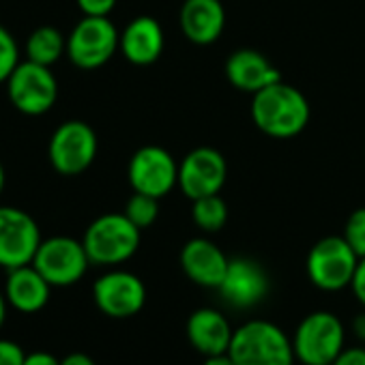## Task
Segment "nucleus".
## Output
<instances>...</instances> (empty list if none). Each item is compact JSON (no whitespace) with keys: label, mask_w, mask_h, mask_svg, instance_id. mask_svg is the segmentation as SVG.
Returning <instances> with one entry per match:
<instances>
[{"label":"nucleus","mask_w":365,"mask_h":365,"mask_svg":"<svg viewBox=\"0 0 365 365\" xmlns=\"http://www.w3.org/2000/svg\"><path fill=\"white\" fill-rule=\"evenodd\" d=\"M350 288H352V294L356 297V301H359V303L363 305V309H365V258L359 260V267H356V271H354V277H352Z\"/></svg>","instance_id":"nucleus-29"},{"label":"nucleus","mask_w":365,"mask_h":365,"mask_svg":"<svg viewBox=\"0 0 365 365\" xmlns=\"http://www.w3.org/2000/svg\"><path fill=\"white\" fill-rule=\"evenodd\" d=\"M5 180H7V176H5V165H3V161H0V194H3V190H5Z\"/></svg>","instance_id":"nucleus-35"},{"label":"nucleus","mask_w":365,"mask_h":365,"mask_svg":"<svg viewBox=\"0 0 365 365\" xmlns=\"http://www.w3.org/2000/svg\"><path fill=\"white\" fill-rule=\"evenodd\" d=\"M67 54V37L54 26H39L31 33L26 41V56L33 63L52 67L61 61V56Z\"/></svg>","instance_id":"nucleus-21"},{"label":"nucleus","mask_w":365,"mask_h":365,"mask_svg":"<svg viewBox=\"0 0 365 365\" xmlns=\"http://www.w3.org/2000/svg\"><path fill=\"white\" fill-rule=\"evenodd\" d=\"M331 365H365V346L344 348Z\"/></svg>","instance_id":"nucleus-28"},{"label":"nucleus","mask_w":365,"mask_h":365,"mask_svg":"<svg viewBox=\"0 0 365 365\" xmlns=\"http://www.w3.org/2000/svg\"><path fill=\"white\" fill-rule=\"evenodd\" d=\"M20 63V50L16 37L0 24V84H5Z\"/></svg>","instance_id":"nucleus-24"},{"label":"nucleus","mask_w":365,"mask_h":365,"mask_svg":"<svg viewBox=\"0 0 365 365\" xmlns=\"http://www.w3.org/2000/svg\"><path fill=\"white\" fill-rule=\"evenodd\" d=\"M24 359L26 352L18 341L0 337V365H24Z\"/></svg>","instance_id":"nucleus-26"},{"label":"nucleus","mask_w":365,"mask_h":365,"mask_svg":"<svg viewBox=\"0 0 365 365\" xmlns=\"http://www.w3.org/2000/svg\"><path fill=\"white\" fill-rule=\"evenodd\" d=\"M3 292L7 297L9 307H14L16 312L37 314L48 305L52 286L33 264H24L7 271Z\"/></svg>","instance_id":"nucleus-18"},{"label":"nucleus","mask_w":365,"mask_h":365,"mask_svg":"<svg viewBox=\"0 0 365 365\" xmlns=\"http://www.w3.org/2000/svg\"><path fill=\"white\" fill-rule=\"evenodd\" d=\"M142 230L129 222L125 213H106L91 222L82 243L91 264L118 267L133 258L140 247Z\"/></svg>","instance_id":"nucleus-3"},{"label":"nucleus","mask_w":365,"mask_h":365,"mask_svg":"<svg viewBox=\"0 0 365 365\" xmlns=\"http://www.w3.org/2000/svg\"><path fill=\"white\" fill-rule=\"evenodd\" d=\"M78 9L91 18H110L116 7V0H76Z\"/></svg>","instance_id":"nucleus-27"},{"label":"nucleus","mask_w":365,"mask_h":365,"mask_svg":"<svg viewBox=\"0 0 365 365\" xmlns=\"http://www.w3.org/2000/svg\"><path fill=\"white\" fill-rule=\"evenodd\" d=\"M97 148V133L88 123L67 120L52 133L48 144V157L58 174L78 176L93 165Z\"/></svg>","instance_id":"nucleus-9"},{"label":"nucleus","mask_w":365,"mask_h":365,"mask_svg":"<svg viewBox=\"0 0 365 365\" xmlns=\"http://www.w3.org/2000/svg\"><path fill=\"white\" fill-rule=\"evenodd\" d=\"M352 333L356 335V339H361L365 344V312L356 314L352 320Z\"/></svg>","instance_id":"nucleus-32"},{"label":"nucleus","mask_w":365,"mask_h":365,"mask_svg":"<svg viewBox=\"0 0 365 365\" xmlns=\"http://www.w3.org/2000/svg\"><path fill=\"white\" fill-rule=\"evenodd\" d=\"M31 264L50 282L52 288H67L86 275L91 260L82 241L58 235L41 241Z\"/></svg>","instance_id":"nucleus-7"},{"label":"nucleus","mask_w":365,"mask_h":365,"mask_svg":"<svg viewBox=\"0 0 365 365\" xmlns=\"http://www.w3.org/2000/svg\"><path fill=\"white\" fill-rule=\"evenodd\" d=\"M5 84L11 106L26 116L50 112L58 99V82L52 69L33 61L18 63Z\"/></svg>","instance_id":"nucleus-8"},{"label":"nucleus","mask_w":365,"mask_h":365,"mask_svg":"<svg viewBox=\"0 0 365 365\" xmlns=\"http://www.w3.org/2000/svg\"><path fill=\"white\" fill-rule=\"evenodd\" d=\"M228 354L235 365H294L292 337L271 320H250L235 329Z\"/></svg>","instance_id":"nucleus-2"},{"label":"nucleus","mask_w":365,"mask_h":365,"mask_svg":"<svg viewBox=\"0 0 365 365\" xmlns=\"http://www.w3.org/2000/svg\"><path fill=\"white\" fill-rule=\"evenodd\" d=\"M41 241L33 215L18 207H0V269L11 271L31 264Z\"/></svg>","instance_id":"nucleus-12"},{"label":"nucleus","mask_w":365,"mask_h":365,"mask_svg":"<svg viewBox=\"0 0 365 365\" xmlns=\"http://www.w3.org/2000/svg\"><path fill=\"white\" fill-rule=\"evenodd\" d=\"M123 213L129 217V222L133 226H138L140 230H146L159 217V198L133 192V196L127 200V207H125Z\"/></svg>","instance_id":"nucleus-23"},{"label":"nucleus","mask_w":365,"mask_h":365,"mask_svg":"<svg viewBox=\"0 0 365 365\" xmlns=\"http://www.w3.org/2000/svg\"><path fill=\"white\" fill-rule=\"evenodd\" d=\"M127 176L133 192L161 200L178 187V163L165 148L148 144L131 155Z\"/></svg>","instance_id":"nucleus-11"},{"label":"nucleus","mask_w":365,"mask_h":365,"mask_svg":"<svg viewBox=\"0 0 365 365\" xmlns=\"http://www.w3.org/2000/svg\"><path fill=\"white\" fill-rule=\"evenodd\" d=\"M7 309H9L7 297H5V292H3V290H0V329L5 327V320H7Z\"/></svg>","instance_id":"nucleus-34"},{"label":"nucleus","mask_w":365,"mask_h":365,"mask_svg":"<svg viewBox=\"0 0 365 365\" xmlns=\"http://www.w3.org/2000/svg\"><path fill=\"white\" fill-rule=\"evenodd\" d=\"M185 333L190 344L205 356L211 354H224L230 348L235 329L226 320V316L220 309L213 307H200L196 309L185 324Z\"/></svg>","instance_id":"nucleus-19"},{"label":"nucleus","mask_w":365,"mask_h":365,"mask_svg":"<svg viewBox=\"0 0 365 365\" xmlns=\"http://www.w3.org/2000/svg\"><path fill=\"white\" fill-rule=\"evenodd\" d=\"M192 217L194 224L202 230V232H220L226 222H228V205L220 194L213 196H205L198 200H192Z\"/></svg>","instance_id":"nucleus-22"},{"label":"nucleus","mask_w":365,"mask_h":365,"mask_svg":"<svg viewBox=\"0 0 365 365\" xmlns=\"http://www.w3.org/2000/svg\"><path fill=\"white\" fill-rule=\"evenodd\" d=\"M292 346L303 365H331L346 348V329L335 314L312 312L299 322Z\"/></svg>","instance_id":"nucleus-4"},{"label":"nucleus","mask_w":365,"mask_h":365,"mask_svg":"<svg viewBox=\"0 0 365 365\" xmlns=\"http://www.w3.org/2000/svg\"><path fill=\"white\" fill-rule=\"evenodd\" d=\"M61 365H97V363L86 352H71L65 359H61Z\"/></svg>","instance_id":"nucleus-31"},{"label":"nucleus","mask_w":365,"mask_h":365,"mask_svg":"<svg viewBox=\"0 0 365 365\" xmlns=\"http://www.w3.org/2000/svg\"><path fill=\"white\" fill-rule=\"evenodd\" d=\"M24 365H61V359H56L52 352L35 350V352H29V354H26Z\"/></svg>","instance_id":"nucleus-30"},{"label":"nucleus","mask_w":365,"mask_h":365,"mask_svg":"<svg viewBox=\"0 0 365 365\" xmlns=\"http://www.w3.org/2000/svg\"><path fill=\"white\" fill-rule=\"evenodd\" d=\"M359 256L344 237H324L307 254L305 269L309 282L324 292H339L352 284Z\"/></svg>","instance_id":"nucleus-5"},{"label":"nucleus","mask_w":365,"mask_h":365,"mask_svg":"<svg viewBox=\"0 0 365 365\" xmlns=\"http://www.w3.org/2000/svg\"><path fill=\"white\" fill-rule=\"evenodd\" d=\"M202 365H235V361H232V356H230L228 352H224V354H211V356H205Z\"/></svg>","instance_id":"nucleus-33"},{"label":"nucleus","mask_w":365,"mask_h":365,"mask_svg":"<svg viewBox=\"0 0 365 365\" xmlns=\"http://www.w3.org/2000/svg\"><path fill=\"white\" fill-rule=\"evenodd\" d=\"M93 301L110 318H131L146 303V286L138 275L114 269L95 279Z\"/></svg>","instance_id":"nucleus-13"},{"label":"nucleus","mask_w":365,"mask_h":365,"mask_svg":"<svg viewBox=\"0 0 365 365\" xmlns=\"http://www.w3.org/2000/svg\"><path fill=\"white\" fill-rule=\"evenodd\" d=\"M346 243L354 250L359 258H365V207L354 209L346 224H344V235Z\"/></svg>","instance_id":"nucleus-25"},{"label":"nucleus","mask_w":365,"mask_h":365,"mask_svg":"<svg viewBox=\"0 0 365 365\" xmlns=\"http://www.w3.org/2000/svg\"><path fill=\"white\" fill-rule=\"evenodd\" d=\"M309 118L312 106L307 97L282 80L252 95V120L271 138H294L307 127Z\"/></svg>","instance_id":"nucleus-1"},{"label":"nucleus","mask_w":365,"mask_h":365,"mask_svg":"<svg viewBox=\"0 0 365 365\" xmlns=\"http://www.w3.org/2000/svg\"><path fill=\"white\" fill-rule=\"evenodd\" d=\"M217 290L232 307L247 309L267 297L269 277L258 262L250 258H232Z\"/></svg>","instance_id":"nucleus-14"},{"label":"nucleus","mask_w":365,"mask_h":365,"mask_svg":"<svg viewBox=\"0 0 365 365\" xmlns=\"http://www.w3.org/2000/svg\"><path fill=\"white\" fill-rule=\"evenodd\" d=\"M228 178L226 157L213 146H198L178 163V190L190 200L220 194Z\"/></svg>","instance_id":"nucleus-10"},{"label":"nucleus","mask_w":365,"mask_h":365,"mask_svg":"<svg viewBox=\"0 0 365 365\" xmlns=\"http://www.w3.org/2000/svg\"><path fill=\"white\" fill-rule=\"evenodd\" d=\"M228 82L241 93H258L282 80L279 69L258 50L241 48L235 50L224 65Z\"/></svg>","instance_id":"nucleus-16"},{"label":"nucleus","mask_w":365,"mask_h":365,"mask_svg":"<svg viewBox=\"0 0 365 365\" xmlns=\"http://www.w3.org/2000/svg\"><path fill=\"white\" fill-rule=\"evenodd\" d=\"M163 29L150 16L133 18L120 33V52L131 65L138 67L157 63L163 52Z\"/></svg>","instance_id":"nucleus-20"},{"label":"nucleus","mask_w":365,"mask_h":365,"mask_svg":"<svg viewBox=\"0 0 365 365\" xmlns=\"http://www.w3.org/2000/svg\"><path fill=\"white\" fill-rule=\"evenodd\" d=\"M178 20L187 41L196 46H211L226 29V9L222 0H185Z\"/></svg>","instance_id":"nucleus-17"},{"label":"nucleus","mask_w":365,"mask_h":365,"mask_svg":"<svg viewBox=\"0 0 365 365\" xmlns=\"http://www.w3.org/2000/svg\"><path fill=\"white\" fill-rule=\"evenodd\" d=\"M230 258L209 239L198 237L182 245L180 269L194 284L205 288H220L226 277Z\"/></svg>","instance_id":"nucleus-15"},{"label":"nucleus","mask_w":365,"mask_h":365,"mask_svg":"<svg viewBox=\"0 0 365 365\" xmlns=\"http://www.w3.org/2000/svg\"><path fill=\"white\" fill-rule=\"evenodd\" d=\"M116 50H120V33L110 18L84 16L67 37V56L84 71L103 67Z\"/></svg>","instance_id":"nucleus-6"}]
</instances>
